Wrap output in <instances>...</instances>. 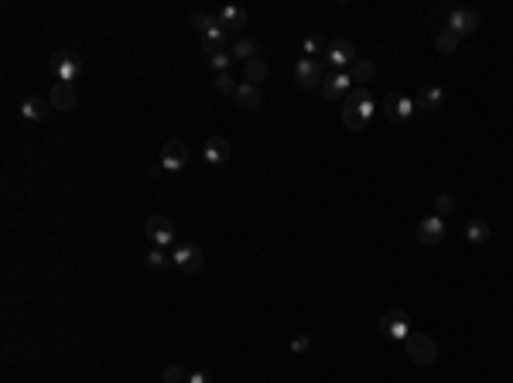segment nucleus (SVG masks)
<instances>
[{
    "instance_id": "1",
    "label": "nucleus",
    "mask_w": 513,
    "mask_h": 383,
    "mask_svg": "<svg viewBox=\"0 0 513 383\" xmlns=\"http://www.w3.org/2000/svg\"><path fill=\"white\" fill-rule=\"evenodd\" d=\"M373 116V99L366 93V86H356L353 93L346 96V106H342V123L349 131H363Z\"/></svg>"
},
{
    "instance_id": "2",
    "label": "nucleus",
    "mask_w": 513,
    "mask_h": 383,
    "mask_svg": "<svg viewBox=\"0 0 513 383\" xmlns=\"http://www.w3.org/2000/svg\"><path fill=\"white\" fill-rule=\"evenodd\" d=\"M329 76V65L325 58H298L295 62V82L301 89H318Z\"/></svg>"
},
{
    "instance_id": "3",
    "label": "nucleus",
    "mask_w": 513,
    "mask_h": 383,
    "mask_svg": "<svg viewBox=\"0 0 513 383\" xmlns=\"http://www.w3.org/2000/svg\"><path fill=\"white\" fill-rule=\"evenodd\" d=\"M404 349H407V356H411L417 366H432L434 360H438V343H434L428 332H411Z\"/></svg>"
},
{
    "instance_id": "4",
    "label": "nucleus",
    "mask_w": 513,
    "mask_h": 383,
    "mask_svg": "<svg viewBox=\"0 0 513 383\" xmlns=\"http://www.w3.org/2000/svg\"><path fill=\"white\" fill-rule=\"evenodd\" d=\"M52 72L59 82H76L82 72V55L79 52H72V48H62L52 55Z\"/></svg>"
},
{
    "instance_id": "5",
    "label": "nucleus",
    "mask_w": 513,
    "mask_h": 383,
    "mask_svg": "<svg viewBox=\"0 0 513 383\" xmlns=\"http://www.w3.org/2000/svg\"><path fill=\"white\" fill-rule=\"evenodd\" d=\"M353 62H356V48H353V45H349L346 38L332 41V45L325 48V65H329V69L349 72V69H353Z\"/></svg>"
},
{
    "instance_id": "6",
    "label": "nucleus",
    "mask_w": 513,
    "mask_h": 383,
    "mask_svg": "<svg viewBox=\"0 0 513 383\" xmlns=\"http://www.w3.org/2000/svg\"><path fill=\"white\" fill-rule=\"evenodd\" d=\"M415 113H417L415 99H407V96H400V93L383 96V116H387L390 123H404V120H411Z\"/></svg>"
},
{
    "instance_id": "7",
    "label": "nucleus",
    "mask_w": 513,
    "mask_h": 383,
    "mask_svg": "<svg viewBox=\"0 0 513 383\" xmlns=\"http://www.w3.org/2000/svg\"><path fill=\"white\" fill-rule=\"evenodd\" d=\"M144 233H147V240H151L154 247H171V243H175V223H171L168 216H151V219L144 223Z\"/></svg>"
},
{
    "instance_id": "8",
    "label": "nucleus",
    "mask_w": 513,
    "mask_h": 383,
    "mask_svg": "<svg viewBox=\"0 0 513 383\" xmlns=\"http://www.w3.org/2000/svg\"><path fill=\"white\" fill-rule=\"evenodd\" d=\"M171 260H175V267L185 270V274H196V270L205 264L202 247H196V243H178V247H171Z\"/></svg>"
},
{
    "instance_id": "9",
    "label": "nucleus",
    "mask_w": 513,
    "mask_h": 383,
    "mask_svg": "<svg viewBox=\"0 0 513 383\" xmlns=\"http://www.w3.org/2000/svg\"><path fill=\"white\" fill-rule=\"evenodd\" d=\"M376 328H380L387 339H394V343H407V335H411V322H407L404 311H387Z\"/></svg>"
},
{
    "instance_id": "10",
    "label": "nucleus",
    "mask_w": 513,
    "mask_h": 383,
    "mask_svg": "<svg viewBox=\"0 0 513 383\" xmlns=\"http://www.w3.org/2000/svg\"><path fill=\"white\" fill-rule=\"evenodd\" d=\"M76 82H55L52 89H48V103H52V110H62V113H69V110H76Z\"/></svg>"
},
{
    "instance_id": "11",
    "label": "nucleus",
    "mask_w": 513,
    "mask_h": 383,
    "mask_svg": "<svg viewBox=\"0 0 513 383\" xmlns=\"http://www.w3.org/2000/svg\"><path fill=\"white\" fill-rule=\"evenodd\" d=\"M445 240V219L441 216H428L417 223V243L421 247H438Z\"/></svg>"
},
{
    "instance_id": "12",
    "label": "nucleus",
    "mask_w": 513,
    "mask_h": 383,
    "mask_svg": "<svg viewBox=\"0 0 513 383\" xmlns=\"http://www.w3.org/2000/svg\"><path fill=\"white\" fill-rule=\"evenodd\" d=\"M164 172H181L185 165H188V148L181 144V140H168L164 148H161V161H158Z\"/></svg>"
},
{
    "instance_id": "13",
    "label": "nucleus",
    "mask_w": 513,
    "mask_h": 383,
    "mask_svg": "<svg viewBox=\"0 0 513 383\" xmlns=\"http://www.w3.org/2000/svg\"><path fill=\"white\" fill-rule=\"evenodd\" d=\"M202 157H205L213 168H219V165H226V161L233 157V144H230L226 137H209L205 148H202Z\"/></svg>"
},
{
    "instance_id": "14",
    "label": "nucleus",
    "mask_w": 513,
    "mask_h": 383,
    "mask_svg": "<svg viewBox=\"0 0 513 383\" xmlns=\"http://www.w3.org/2000/svg\"><path fill=\"white\" fill-rule=\"evenodd\" d=\"M349 86H353L349 72L329 69V76H325V82H322V96H325V99H339V96H349V93H353Z\"/></svg>"
},
{
    "instance_id": "15",
    "label": "nucleus",
    "mask_w": 513,
    "mask_h": 383,
    "mask_svg": "<svg viewBox=\"0 0 513 383\" xmlns=\"http://www.w3.org/2000/svg\"><path fill=\"white\" fill-rule=\"evenodd\" d=\"M479 24H483V21H479V14H475V11H466V7H458V11H452V14H449V28H452L458 38H462V35H475V31H479Z\"/></svg>"
},
{
    "instance_id": "16",
    "label": "nucleus",
    "mask_w": 513,
    "mask_h": 383,
    "mask_svg": "<svg viewBox=\"0 0 513 383\" xmlns=\"http://www.w3.org/2000/svg\"><path fill=\"white\" fill-rule=\"evenodd\" d=\"M441 103H445V89H441V86H424V89L415 96V110H421V113L441 110Z\"/></svg>"
},
{
    "instance_id": "17",
    "label": "nucleus",
    "mask_w": 513,
    "mask_h": 383,
    "mask_svg": "<svg viewBox=\"0 0 513 383\" xmlns=\"http://www.w3.org/2000/svg\"><path fill=\"white\" fill-rule=\"evenodd\" d=\"M48 110H52V103H48V96H28L24 103H21V116L24 120H45L48 116Z\"/></svg>"
},
{
    "instance_id": "18",
    "label": "nucleus",
    "mask_w": 513,
    "mask_h": 383,
    "mask_svg": "<svg viewBox=\"0 0 513 383\" xmlns=\"http://www.w3.org/2000/svg\"><path fill=\"white\" fill-rule=\"evenodd\" d=\"M202 52H205V62H209L216 72H230V65H233V52H226L222 45H205V41H202Z\"/></svg>"
},
{
    "instance_id": "19",
    "label": "nucleus",
    "mask_w": 513,
    "mask_h": 383,
    "mask_svg": "<svg viewBox=\"0 0 513 383\" xmlns=\"http://www.w3.org/2000/svg\"><path fill=\"white\" fill-rule=\"evenodd\" d=\"M239 110H256L260 103H264V93H260V86H250V82H239L237 93H233Z\"/></svg>"
},
{
    "instance_id": "20",
    "label": "nucleus",
    "mask_w": 513,
    "mask_h": 383,
    "mask_svg": "<svg viewBox=\"0 0 513 383\" xmlns=\"http://www.w3.org/2000/svg\"><path fill=\"white\" fill-rule=\"evenodd\" d=\"M216 18H219V24H222L226 31H243V28H247V11H243V7H233V4L222 7Z\"/></svg>"
},
{
    "instance_id": "21",
    "label": "nucleus",
    "mask_w": 513,
    "mask_h": 383,
    "mask_svg": "<svg viewBox=\"0 0 513 383\" xmlns=\"http://www.w3.org/2000/svg\"><path fill=\"white\" fill-rule=\"evenodd\" d=\"M267 62L264 58H254V62H247L243 65V82H250V86H260V82H267Z\"/></svg>"
},
{
    "instance_id": "22",
    "label": "nucleus",
    "mask_w": 513,
    "mask_h": 383,
    "mask_svg": "<svg viewBox=\"0 0 513 383\" xmlns=\"http://www.w3.org/2000/svg\"><path fill=\"white\" fill-rule=\"evenodd\" d=\"M373 76H376V62H370V58H356L353 69H349V79H353V82H359V86H363V82H370Z\"/></svg>"
},
{
    "instance_id": "23",
    "label": "nucleus",
    "mask_w": 513,
    "mask_h": 383,
    "mask_svg": "<svg viewBox=\"0 0 513 383\" xmlns=\"http://www.w3.org/2000/svg\"><path fill=\"white\" fill-rule=\"evenodd\" d=\"M434 48H438L441 55H452L455 48H458V35H455L452 28H438V31H434Z\"/></svg>"
},
{
    "instance_id": "24",
    "label": "nucleus",
    "mask_w": 513,
    "mask_h": 383,
    "mask_svg": "<svg viewBox=\"0 0 513 383\" xmlns=\"http://www.w3.org/2000/svg\"><path fill=\"white\" fill-rule=\"evenodd\" d=\"M233 58H239V62L247 65V62L260 58V45H256L254 38H237V45H233Z\"/></svg>"
},
{
    "instance_id": "25",
    "label": "nucleus",
    "mask_w": 513,
    "mask_h": 383,
    "mask_svg": "<svg viewBox=\"0 0 513 383\" xmlns=\"http://www.w3.org/2000/svg\"><path fill=\"white\" fill-rule=\"evenodd\" d=\"M490 223H486V219H469V223H466V240H469V243H486V240H490Z\"/></svg>"
},
{
    "instance_id": "26",
    "label": "nucleus",
    "mask_w": 513,
    "mask_h": 383,
    "mask_svg": "<svg viewBox=\"0 0 513 383\" xmlns=\"http://www.w3.org/2000/svg\"><path fill=\"white\" fill-rule=\"evenodd\" d=\"M188 24H192L198 35L205 38V35H209L213 28H219V18H213V14H198V11H196V14H188Z\"/></svg>"
},
{
    "instance_id": "27",
    "label": "nucleus",
    "mask_w": 513,
    "mask_h": 383,
    "mask_svg": "<svg viewBox=\"0 0 513 383\" xmlns=\"http://www.w3.org/2000/svg\"><path fill=\"white\" fill-rule=\"evenodd\" d=\"M325 48H329V45H322V38H318V35H305V41H301V52H305V58H315V55L325 58Z\"/></svg>"
},
{
    "instance_id": "28",
    "label": "nucleus",
    "mask_w": 513,
    "mask_h": 383,
    "mask_svg": "<svg viewBox=\"0 0 513 383\" xmlns=\"http://www.w3.org/2000/svg\"><path fill=\"white\" fill-rule=\"evenodd\" d=\"M213 86H216V93H222V96H233V93H237V79L230 76V72H216Z\"/></svg>"
},
{
    "instance_id": "29",
    "label": "nucleus",
    "mask_w": 513,
    "mask_h": 383,
    "mask_svg": "<svg viewBox=\"0 0 513 383\" xmlns=\"http://www.w3.org/2000/svg\"><path fill=\"white\" fill-rule=\"evenodd\" d=\"M147 264H151V267H158V270L175 267V260L164 253V247H154V250H151V253H147Z\"/></svg>"
},
{
    "instance_id": "30",
    "label": "nucleus",
    "mask_w": 513,
    "mask_h": 383,
    "mask_svg": "<svg viewBox=\"0 0 513 383\" xmlns=\"http://www.w3.org/2000/svg\"><path fill=\"white\" fill-rule=\"evenodd\" d=\"M161 380L164 383H188V373H185V370H181V366H164V373H161Z\"/></svg>"
},
{
    "instance_id": "31",
    "label": "nucleus",
    "mask_w": 513,
    "mask_h": 383,
    "mask_svg": "<svg viewBox=\"0 0 513 383\" xmlns=\"http://www.w3.org/2000/svg\"><path fill=\"white\" fill-rule=\"evenodd\" d=\"M452 209H455V199L449 195V192H441V195L434 199V216H441V219H445Z\"/></svg>"
},
{
    "instance_id": "32",
    "label": "nucleus",
    "mask_w": 513,
    "mask_h": 383,
    "mask_svg": "<svg viewBox=\"0 0 513 383\" xmlns=\"http://www.w3.org/2000/svg\"><path fill=\"white\" fill-rule=\"evenodd\" d=\"M308 345H312L308 335H295V339H291V349H295V353H308Z\"/></svg>"
},
{
    "instance_id": "33",
    "label": "nucleus",
    "mask_w": 513,
    "mask_h": 383,
    "mask_svg": "<svg viewBox=\"0 0 513 383\" xmlns=\"http://www.w3.org/2000/svg\"><path fill=\"white\" fill-rule=\"evenodd\" d=\"M188 383H209V377L202 370H196V373H188Z\"/></svg>"
}]
</instances>
